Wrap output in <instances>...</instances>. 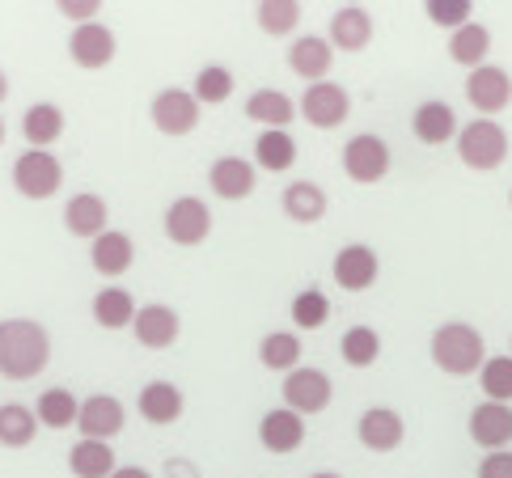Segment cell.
I'll return each mask as SVG.
<instances>
[{"mask_svg":"<svg viewBox=\"0 0 512 478\" xmlns=\"http://www.w3.org/2000/svg\"><path fill=\"white\" fill-rule=\"evenodd\" d=\"M51 360V335L34 318H0V373L9 381H34Z\"/></svg>","mask_w":512,"mask_h":478,"instance_id":"obj_1","label":"cell"},{"mask_svg":"<svg viewBox=\"0 0 512 478\" xmlns=\"http://www.w3.org/2000/svg\"><path fill=\"white\" fill-rule=\"evenodd\" d=\"M428 356H432V364L441 373L470 377V373H479L487 364V343H483V335L470 322H441L432 330Z\"/></svg>","mask_w":512,"mask_h":478,"instance_id":"obj_2","label":"cell"},{"mask_svg":"<svg viewBox=\"0 0 512 478\" xmlns=\"http://www.w3.org/2000/svg\"><path fill=\"white\" fill-rule=\"evenodd\" d=\"M457 157H462V165H470V170H500V165L508 161V132L496 123V119H470L466 127H457Z\"/></svg>","mask_w":512,"mask_h":478,"instance_id":"obj_3","label":"cell"},{"mask_svg":"<svg viewBox=\"0 0 512 478\" xmlns=\"http://www.w3.org/2000/svg\"><path fill=\"white\" fill-rule=\"evenodd\" d=\"M13 187H17V195H26V199H51L64 187L60 157L43 153V149H26L22 157L13 161Z\"/></svg>","mask_w":512,"mask_h":478,"instance_id":"obj_4","label":"cell"},{"mask_svg":"<svg viewBox=\"0 0 512 478\" xmlns=\"http://www.w3.org/2000/svg\"><path fill=\"white\" fill-rule=\"evenodd\" d=\"M297 115L318 127V132H331V127H343L347 115H352V94L335 81H318V85H305V94L297 102Z\"/></svg>","mask_w":512,"mask_h":478,"instance_id":"obj_5","label":"cell"},{"mask_svg":"<svg viewBox=\"0 0 512 478\" xmlns=\"http://www.w3.org/2000/svg\"><path fill=\"white\" fill-rule=\"evenodd\" d=\"M390 165H394L390 144L381 136H373V132H360V136H352L343 144V174L352 182H360V187H373V182H381L390 174Z\"/></svg>","mask_w":512,"mask_h":478,"instance_id":"obj_6","label":"cell"},{"mask_svg":"<svg viewBox=\"0 0 512 478\" xmlns=\"http://www.w3.org/2000/svg\"><path fill=\"white\" fill-rule=\"evenodd\" d=\"M199 106L195 102V94L191 89H178V85H170V89H161V94H153V102H149V115H153V127L161 136H191L195 127H199Z\"/></svg>","mask_w":512,"mask_h":478,"instance_id":"obj_7","label":"cell"},{"mask_svg":"<svg viewBox=\"0 0 512 478\" xmlns=\"http://www.w3.org/2000/svg\"><path fill=\"white\" fill-rule=\"evenodd\" d=\"M166 237H170L174 246H182V250L204 246L208 237H212V212H208L204 199L178 195L174 204L166 208Z\"/></svg>","mask_w":512,"mask_h":478,"instance_id":"obj_8","label":"cell"},{"mask_svg":"<svg viewBox=\"0 0 512 478\" xmlns=\"http://www.w3.org/2000/svg\"><path fill=\"white\" fill-rule=\"evenodd\" d=\"M280 394H284V407L305 419V415H318V411L331 407L335 385H331V377L318 373V369H292L284 377V385H280Z\"/></svg>","mask_w":512,"mask_h":478,"instance_id":"obj_9","label":"cell"},{"mask_svg":"<svg viewBox=\"0 0 512 478\" xmlns=\"http://www.w3.org/2000/svg\"><path fill=\"white\" fill-rule=\"evenodd\" d=\"M466 102L479 110V119H491L512 102V77L500 68V64H483L470 72L466 81Z\"/></svg>","mask_w":512,"mask_h":478,"instance_id":"obj_10","label":"cell"},{"mask_svg":"<svg viewBox=\"0 0 512 478\" xmlns=\"http://www.w3.org/2000/svg\"><path fill=\"white\" fill-rule=\"evenodd\" d=\"M123 424H127V407L115 394H89V398H81L77 428H81L85 440H106V445H111V440L123 432Z\"/></svg>","mask_w":512,"mask_h":478,"instance_id":"obj_11","label":"cell"},{"mask_svg":"<svg viewBox=\"0 0 512 478\" xmlns=\"http://www.w3.org/2000/svg\"><path fill=\"white\" fill-rule=\"evenodd\" d=\"M470 440L487 453H500L512 445V407L508 402H479L470 411Z\"/></svg>","mask_w":512,"mask_h":478,"instance_id":"obj_12","label":"cell"},{"mask_svg":"<svg viewBox=\"0 0 512 478\" xmlns=\"http://www.w3.org/2000/svg\"><path fill=\"white\" fill-rule=\"evenodd\" d=\"M115 30L111 26H102V22H89V26H77L72 30V39H68V55H72V64L85 68V72H98L115 60Z\"/></svg>","mask_w":512,"mask_h":478,"instance_id":"obj_13","label":"cell"},{"mask_svg":"<svg viewBox=\"0 0 512 478\" xmlns=\"http://www.w3.org/2000/svg\"><path fill=\"white\" fill-rule=\"evenodd\" d=\"M377 271H381L377 250H373V246H364V242L343 246V250L335 254V267H331L335 284L347 288V292H369V288L377 284Z\"/></svg>","mask_w":512,"mask_h":478,"instance_id":"obj_14","label":"cell"},{"mask_svg":"<svg viewBox=\"0 0 512 478\" xmlns=\"http://www.w3.org/2000/svg\"><path fill=\"white\" fill-rule=\"evenodd\" d=\"M331 64H335V47L322 39V34H301V39H292L288 47V68L297 72L301 81L318 85L331 77Z\"/></svg>","mask_w":512,"mask_h":478,"instance_id":"obj_15","label":"cell"},{"mask_svg":"<svg viewBox=\"0 0 512 478\" xmlns=\"http://www.w3.org/2000/svg\"><path fill=\"white\" fill-rule=\"evenodd\" d=\"M89 263H94V271L106 275V280H119V275H127L136 263V242L123 229H106L102 237L89 242Z\"/></svg>","mask_w":512,"mask_h":478,"instance_id":"obj_16","label":"cell"},{"mask_svg":"<svg viewBox=\"0 0 512 478\" xmlns=\"http://www.w3.org/2000/svg\"><path fill=\"white\" fill-rule=\"evenodd\" d=\"M178 330H182V322H178V314L170 305H140L136 309V322H132V335H136V343L140 347H153V352H166V347H174L178 343Z\"/></svg>","mask_w":512,"mask_h":478,"instance_id":"obj_17","label":"cell"},{"mask_svg":"<svg viewBox=\"0 0 512 478\" xmlns=\"http://www.w3.org/2000/svg\"><path fill=\"white\" fill-rule=\"evenodd\" d=\"M356 436H360L364 449H373V453H394V449L402 445V436H407V424H402V415H398L394 407H369V411L360 415Z\"/></svg>","mask_w":512,"mask_h":478,"instance_id":"obj_18","label":"cell"},{"mask_svg":"<svg viewBox=\"0 0 512 478\" xmlns=\"http://www.w3.org/2000/svg\"><path fill=\"white\" fill-rule=\"evenodd\" d=\"M64 229L72 237H85V242H94V237H102L106 229H111V208H106L102 195H72L64 204Z\"/></svg>","mask_w":512,"mask_h":478,"instance_id":"obj_19","label":"cell"},{"mask_svg":"<svg viewBox=\"0 0 512 478\" xmlns=\"http://www.w3.org/2000/svg\"><path fill=\"white\" fill-rule=\"evenodd\" d=\"M259 445L267 453H297L305 445V419L288 407H276L259 419Z\"/></svg>","mask_w":512,"mask_h":478,"instance_id":"obj_20","label":"cell"},{"mask_svg":"<svg viewBox=\"0 0 512 478\" xmlns=\"http://www.w3.org/2000/svg\"><path fill=\"white\" fill-rule=\"evenodd\" d=\"M182 407H187V398H182L174 381H149L136 398L140 419H149L153 428H170L174 419H182Z\"/></svg>","mask_w":512,"mask_h":478,"instance_id":"obj_21","label":"cell"},{"mask_svg":"<svg viewBox=\"0 0 512 478\" xmlns=\"http://www.w3.org/2000/svg\"><path fill=\"white\" fill-rule=\"evenodd\" d=\"M326 43H331L335 51H364V47L373 43V13L364 9V5H343V9H335Z\"/></svg>","mask_w":512,"mask_h":478,"instance_id":"obj_22","label":"cell"},{"mask_svg":"<svg viewBox=\"0 0 512 478\" xmlns=\"http://www.w3.org/2000/svg\"><path fill=\"white\" fill-rule=\"evenodd\" d=\"M254 182H259V174H254V161H246V157H216L208 170L212 195L229 199V204L233 199H246L254 191Z\"/></svg>","mask_w":512,"mask_h":478,"instance_id":"obj_23","label":"cell"},{"mask_svg":"<svg viewBox=\"0 0 512 478\" xmlns=\"http://www.w3.org/2000/svg\"><path fill=\"white\" fill-rule=\"evenodd\" d=\"M411 132H415L419 144H449V140H457V115H453V106L441 102V98L419 102L415 115H411Z\"/></svg>","mask_w":512,"mask_h":478,"instance_id":"obj_24","label":"cell"},{"mask_svg":"<svg viewBox=\"0 0 512 478\" xmlns=\"http://www.w3.org/2000/svg\"><path fill=\"white\" fill-rule=\"evenodd\" d=\"M280 208L292 225H318L326 216V208H331V199H326V191L318 182H288L280 191Z\"/></svg>","mask_w":512,"mask_h":478,"instance_id":"obj_25","label":"cell"},{"mask_svg":"<svg viewBox=\"0 0 512 478\" xmlns=\"http://www.w3.org/2000/svg\"><path fill=\"white\" fill-rule=\"evenodd\" d=\"M22 136H26L30 149L51 153V144L64 136V110L56 102H34L22 115Z\"/></svg>","mask_w":512,"mask_h":478,"instance_id":"obj_26","label":"cell"},{"mask_svg":"<svg viewBox=\"0 0 512 478\" xmlns=\"http://www.w3.org/2000/svg\"><path fill=\"white\" fill-rule=\"evenodd\" d=\"M246 119L263 123L267 132H288V123L297 119V106H292V98L280 94V89H254L246 98Z\"/></svg>","mask_w":512,"mask_h":478,"instance_id":"obj_27","label":"cell"},{"mask_svg":"<svg viewBox=\"0 0 512 478\" xmlns=\"http://www.w3.org/2000/svg\"><path fill=\"white\" fill-rule=\"evenodd\" d=\"M68 470L77 478H111L119 466H115V449L106 445V440H77V445L68 449Z\"/></svg>","mask_w":512,"mask_h":478,"instance_id":"obj_28","label":"cell"},{"mask_svg":"<svg viewBox=\"0 0 512 478\" xmlns=\"http://www.w3.org/2000/svg\"><path fill=\"white\" fill-rule=\"evenodd\" d=\"M136 301H132V292L119 288V284H106L98 288V297H94V322L102 330H123V326H132L136 322Z\"/></svg>","mask_w":512,"mask_h":478,"instance_id":"obj_29","label":"cell"},{"mask_svg":"<svg viewBox=\"0 0 512 478\" xmlns=\"http://www.w3.org/2000/svg\"><path fill=\"white\" fill-rule=\"evenodd\" d=\"M297 140H292V132H259V140H254V165L267 174H288L292 165H297Z\"/></svg>","mask_w":512,"mask_h":478,"instance_id":"obj_30","label":"cell"},{"mask_svg":"<svg viewBox=\"0 0 512 478\" xmlns=\"http://www.w3.org/2000/svg\"><path fill=\"white\" fill-rule=\"evenodd\" d=\"M487 51H491V30L479 22H466L462 30L449 34V60L470 68V72L487 64Z\"/></svg>","mask_w":512,"mask_h":478,"instance_id":"obj_31","label":"cell"},{"mask_svg":"<svg viewBox=\"0 0 512 478\" xmlns=\"http://www.w3.org/2000/svg\"><path fill=\"white\" fill-rule=\"evenodd\" d=\"M39 436V415L22 402H0V445L5 449H26Z\"/></svg>","mask_w":512,"mask_h":478,"instance_id":"obj_32","label":"cell"},{"mask_svg":"<svg viewBox=\"0 0 512 478\" xmlns=\"http://www.w3.org/2000/svg\"><path fill=\"white\" fill-rule=\"evenodd\" d=\"M259 360H263V369L288 377L292 369H301V339L292 330H271L259 343Z\"/></svg>","mask_w":512,"mask_h":478,"instance_id":"obj_33","label":"cell"},{"mask_svg":"<svg viewBox=\"0 0 512 478\" xmlns=\"http://www.w3.org/2000/svg\"><path fill=\"white\" fill-rule=\"evenodd\" d=\"M34 415H39V424L47 428H72L77 424V415H81V398L64 390V385H56V390H43L39 402H34Z\"/></svg>","mask_w":512,"mask_h":478,"instance_id":"obj_34","label":"cell"},{"mask_svg":"<svg viewBox=\"0 0 512 478\" xmlns=\"http://www.w3.org/2000/svg\"><path fill=\"white\" fill-rule=\"evenodd\" d=\"M339 356H343V364H352V369H369L381 356V335L373 326H347L339 339Z\"/></svg>","mask_w":512,"mask_h":478,"instance_id":"obj_35","label":"cell"},{"mask_svg":"<svg viewBox=\"0 0 512 478\" xmlns=\"http://www.w3.org/2000/svg\"><path fill=\"white\" fill-rule=\"evenodd\" d=\"M254 22H259V30L271 34V39H284V34L297 30L301 5L297 0H259V5H254Z\"/></svg>","mask_w":512,"mask_h":478,"instance_id":"obj_36","label":"cell"},{"mask_svg":"<svg viewBox=\"0 0 512 478\" xmlns=\"http://www.w3.org/2000/svg\"><path fill=\"white\" fill-rule=\"evenodd\" d=\"M191 94L199 106H221L229 94H233V72L225 64H204L195 72V85H191Z\"/></svg>","mask_w":512,"mask_h":478,"instance_id":"obj_37","label":"cell"},{"mask_svg":"<svg viewBox=\"0 0 512 478\" xmlns=\"http://www.w3.org/2000/svg\"><path fill=\"white\" fill-rule=\"evenodd\" d=\"M479 385L487 402H512V356H487L479 369Z\"/></svg>","mask_w":512,"mask_h":478,"instance_id":"obj_38","label":"cell"},{"mask_svg":"<svg viewBox=\"0 0 512 478\" xmlns=\"http://www.w3.org/2000/svg\"><path fill=\"white\" fill-rule=\"evenodd\" d=\"M326 318H331V301H326L322 288H301L297 297H292V322L301 330H318Z\"/></svg>","mask_w":512,"mask_h":478,"instance_id":"obj_39","label":"cell"},{"mask_svg":"<svg viewBox=\"0 0 512 478\" xmlns=\"http://www.w3.org/2000/svg\"><path fill=\"white\" fill-rule=\"evenodd\" d=\"M424 13H428V22H436V26L462 30L470 22L474 5H470V0H424Z\"/></svg>","mask_w":512,"mask_h":478,"instance_id":"obj_40","label":"cell"},{"mask_svg":"<svg viewBox=\"0 0 512 478\" xmlns=\"http://www.w3.org/2000/svg\"><path fill=\"white\" fill-rule=\"evenodd\" d=\"M479 478H512V453L508 449L487 453L479 462Z\"/></svg>","mask_w":512,"mask_h":478,"instance_id":"obj_41","label":"cell"},{"mask_svg":"<svg viewBox=\"0 0 512 478\" xmlns=\"http://www.w3.org/2000/svg\"><path fill=\"white\" fill-rule=\"evenodd\" d=\"M56 9H60L64 17H72L77 26H89V22H94V13H98L102 5H98V0H60Z\"/></svg>","mask_w":512,"mask_h":478,"instance_id":"obj_42","label":"cell"},{"mask_svg":"<svg viewBox=\"0 0 512 478\" xmlns=\"http://www.w3.org/2000/svg\"><path fill=\"white\" fill-rule=\"evenodd\" d=\"M161 478H204L199 474V466L191 462V457H166V466H161Z\"/></svg>","mask_w":512,"mask_h":478,"instance_id":"obj_43","label":"cell"},{"mask_svg":"<svg viewBox=\"0 0 512 478\" xmlns=\"http://www.w3.org/2000/svg\"><path fill=\"white\" fill-rule=\"evenodd\" d=\"M111 478H153L149 470H144V466H119Z\"/></svg>","mask_w":512,"mask_h":478,"instance_id":"obj_44","label":"cell"},{"mask_svg":"<svg viewBox=\"0 0 512 478\" xmlns=\"http://www.w3.org/2000/svg\"><path fill=\"white\" fill-rule=\"evenodd\" d=\"M5 98H9V77L0 72V102H5Z\"/></svg>","mask_w":512,"mask_h":478,"instance_id":"obj_45","label":"cell"},{"mask_svg":"<svg viewBox=\"0 0 512 478\" xmlns=\"http://www.w3.org/2000/svg\"><path fill=\"white\" fill-rule=\"evenodd\" d=\"M309 478H343V474H335V470H314Z\"/></svg>","mask_w":512,"mask_h":478,"instance_id":"obj_46","label":"cell"},{"mask_svg":"<svg viewBox=\"0 0 512 478\" xmlns=\"http://www.w3.org/2000/svg\"><path fill=\"white\" fill-rule=\"evenodd\" d=\"M0 144H5V123H0Z\"/></svg>","mask_w":512,"mask_h":478,"instance_id":"obj_47","label":"cell"},{"mask_svg":"<svg viewBox=\"0 0 512 478\" xmlns=\"http://www.w3.org/2000/svg\"><path fill=\"white\" fill-rule=\"evenodd\" d=\"M508 204H512V191H508Z\"/></svg>","mask_w":512,"mask_h":478,"instance_id":"obj_48","label":"cell"}]
</instances>
